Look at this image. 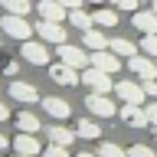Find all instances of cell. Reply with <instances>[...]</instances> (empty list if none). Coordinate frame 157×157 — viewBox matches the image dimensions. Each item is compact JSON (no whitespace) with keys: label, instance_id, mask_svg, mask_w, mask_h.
Here are the masks:
<instances>
[{"label":"cell","instance_id":"1","mask_svg":"<svg viewBox=\"0 0 157 157\" xmlns=\"http://www.w3.org/2000/svg\"><path fill=\"white\" fill-rule=\"evenodd\" d=\"M56 52H59V62H66V66L78 69V72L92 66V52H85V46H72V43H59V46H56Z\"/></svg>","mask_w":157,"mask_h":157},{"label":"cell","instance_id":"2","mask_svg":"<svg viewBox=\"0 0 157 157\" xmlns=\"http://www.w3.org/2000/svg\"><path fill=\"white\" fill-rule=\"evenodd\" d=\"M0 26H3V33H7V36L20 39V43L33 39V33H36V26H33V23H26V17H20V13H7V17L0 20Z\"/></svg>","mask_w":157,"mask_h":157},{"label":"cell","instance_id":"3","mask_svg":"<svg viewBox=\"0 0 157 157\" xmlns=\"http://www.w3.org/2000/svg\"><path fill=\"white\" fill-rule=\"evenodd\" d=\"M20 56L26 59L29 66H49V43L43 39H26L20 46Z\"/></svg>","mask_w":157,"mask_h":157},{"label":"cell","instance_id":"4","mask_svg":"<svg viewBox=\"0 0 157 157\" xmlns=\"http://www.w3.org/2000/svg\"><path fill=\"white\" fill-rule=\"evenodd\" d=\"M36 36L49 46H59V43H69V29L62 23H52V20H39L36 23Z\"/></svg>","mask_w":157,"mask_h":157},{"label":"cell","instance_id":"5","mask_svg":"<svg viewBox=\"0 0 157 157\" xmlns=\"http://www.w3.org/2000/svg\"><path fill=\"white\" fill-rule=\"evenodd\" d=\"M118 118H121L128 128H134V131H144V128L151 124V121H147L144 105H131V101H121V108H118Z\"/></svg>","mask_w":157,"mask_h":157},{"label":"cell","instance_id":"6","mask_svg":"<svg viewBox=\"0 0 157 157\" xmlns=\"http://www.w3.org/2000/svg\"><path fill=\"white\" fill-rule=\"evenodd\" d=\"M82 82H85L92 92H101V95L115 92V82H111V75H108V72H101V69H95V66L82 69Z\"/></svg>","mask_w":157,"mask_h":157},{"label":"cell","instance_id":"7","mask_svg":"<svg viewBox=\"0 0 157 157\" xmlns=\"http://www.w3.org/2000/svg\"><path fill=\"white\" fill-rule=\"evenodd\" d=\"M85 108H88L95 118H115V115H118V105H115L108 95H101V92H88Z\"/></svg>","mask_w":157,"mask_h":157},{"label":"cell","instance_id":"8","mask_svg":"<svg viewBox=\"0 0 157 157\" xmlns=\"http://www.w3.org/2000/svg\"><path fill=\"white\" fill-rule=\"evenodd\" d=\"M115 95L121 98V101H131V105H144V101H147L144 85H141V82H128V78L115 82Z\"/></svg>","mask_w":157,"mask_h":157},{"label":"cell","instance_id":"9","mask_svg":"<svg viewBox=\"0 0 157 157\" xmlns=\"http://www.w3.org/2000/svg\"><path fill=\"white\" fill-rule=\"evenodd\" d=\"M10 98H13V101H23V105H39V101H43V95H39L36 88L29 85V82H10Z\"/></svg>","mask_w":157,"mask_h":157},{"label":"cell","instance_id":"10","mask_svg":"<svg viewBox=\"0 0 157 157\" xmlns=\"http://www.w3.org/2000/svg\"><path fill=\"white\" fill-rule=\"evenodd\" d=\"M128 72H134L137 78H157V62H154V56H131Z\"/></svg>","mask_w":157,"mask_h":157},{"label":"cell","instance_id":"11","mask_svg":"<svg viewBox=\"0 0 157 157\" xmlns=\"http://www.w3.org/2000/svg\"><path fill=\"white\" fill-rule=\"evenodd\" d=\"M49 75H52V82H59V85H78V82H82V72L66 66V62H52V66H49Z\"/></svg>","mask_w":157,"mask_h":157},{"label":"cell","instance_id":"12","mask_svg":"<svg viewBox=\"0 0 157 157\" xmlns=\"http://www.w3.org/2000/svg\"><path fill=\"white\" fill-rule=\"evenodd\" d=\"M92 66L108 72V75H115L118 69H121V56H115L111 49H95V52H92Z\"/></svg>","mask_w":157,"mask_h":157},{"label":"cell","instance_id":"13","mask_svg":"<svg viewBox=\"0 0 157 157\" xmlns=\"http://www.w3.org/2000/svg\"><path fill=\"white\" fill-rule=\"evenodd\" d=\"M39 105H43V111H46L49 118H56V121H66V118L72 115L69 101H66V98H59V95H46L43 101H39Z\"/></svg>","mask_w":157,"mask_h":157},{"label":"cell","instance_id":"14","mask_svg":"<svg viewBox=\"0 0 157 157\" xmlns=\"http://www.w3.org/2000/svg\"><path fill=\"white\" fill-rule=\"evenodd\" d=\"M13 151H17V154H26V157H39V154H43V144H39L36 134L20 131V134L13 137Z\"/></svg>","mask_w":157,"mask_h":157},{"label":"cell","instance_id":"15","mask_svg":"<svg viewBox=\"0 0 157 157\" xmlns=\"http://www.w3.org/2000/svg\"><path fill=\"white\" fill-rule=\"evenodd\" d=\"M36 10H39V17H43V20H52V23H66V17H69V10L62 7L59 0H39Z\"/></svg>","mask_w":157,"mask_h":157},{"label":"cell","instance_id":"16","mask_svg":"<svg viewBox=\"0 0 157 157\" xmlns=\"http://www.w3.org/2000/svg\"><path fill=\"white\" fill-rule=\"evenodd\" d=\"M131 26H137L144 36H147V33H157V13H154V10H134Z\"/></svg>","mask_w":157,"mask_h":157},{"label":"cell","instance_id":"17","mask_svg":"<svg viewBox=\"0 0 157 157\" xmlns=\"http://www.w3.org/2000/svg\"><path fill=\"white\" fill-rule=\"evenodd\" d=\"M82 46H85L88 52H95V49H108V36H105L98 26H92V29L82 33Z\"/></svg>","mask_w":157,"mask_h":157},{"label":"cell","instance_id":"18","mask_svg":"<svg viewBox=\"0 0 157 157\" xmlns=\"http://www.w3.org/2000/svg\"><path fill=\"white\" fill-rule=\"evenodd\" d=\"M46 137L49 141H52V144H72V141H75V131H72V128H66V124H49L46 128Z\"/></svg>","mask_w":157,"mask_h":157},{"label":"cell","instance_id":"19","mask_svg":"<svg viewBox=\"0 0 157 157\" xmlns=\"http://www.w3.org/2000/svg\"><path fill=\"white\" fill-rule=\"evenodd\" d=\"M108 49H111L115 56H121V59H131V56H137V46L131 43V39H124V36L108 39Z\"/></svg>","mask_w":157,"mask_h":157},{"label":"cell","instance_id":"20","mask_svg":"<svg viewBox=\"0 0 157 157\" xmlns=\"http://www.w3.org/2000/svg\"><path fill=\"white\" fill-rule=\"evenodd\" d=\"M66 23H69V26H75V29H82V33H85V29H92V26H95V23H92V13H85V10H82V7L69 10Z\"/></svg>","mask_w":157,"mask_h":157},{"label":"cell","instance_id":"21","mask_svg":"<svg viewBox=\"0 0 157 157\" xmlns=\"http://www.w3.org/2000/svg\"><path fill=\"white\" fill-rule=\"evenodd\" d=\"M92 23H95V26H118V10L98 3V10L92 13Z\"/></svg>","mask_w":157,"mask_h":157},{"label":"cell","instance_id":"22","mask_svg":"<svg viewBox=\"0 0 157 157\" xmlns=\"http://www.w3.org/2000/svg\"><path fill=\"white\" fill-rule=\"evenodd\" d=\"M17 131L36 134V131H43V124H39V118L33 115V111H20V115H17Z\"/></svg>","mask_w":157,"mask_h":157},{"label":"cell","instance_id":"23","mask_svg":"<svg viewBox=\"0 0 157 157\" xmlns=\"http://www.w3.org/2000/svg\"><path fill=\"white\" fill-rule=\"evenodd\" d=\"M75 134L85 137V141H95V137L101 134V124H98V121H92V118H82V121L75 124Z\"/></svg>","mask_w":157,"mask_h":157},{"label":"cell","instance_id":"24","mask_svg":"<svg viewBox=\"0 0 157 157\" xmlns=\"http://www.w3.org/2000/svg\"><path fill=\"white\" fill-rule=\"evenodd\" d=\"M0 3H3V10H7V13H20V17H26L29 10V0H0Z\"/></svg>","mask_w":157,"mask_h":157},{"label":"cell","instance_id":"25","mask_svg":"<svg viewBox=\"0 0 157 157\" xmlns=\"http://www.w3.org/2000/svg\"><path fill=\"white\" fill-rule=\"evenodd\" d=\"M98 157H128V151L111 144V141H101V144H98Z\"/></svg>","mask_w":157,"mask_h":157},{"label":"cell","instance_id":"26","mask_svg":"<svg viewBox=\"0 0 157 157\" xmlns=\"http://www.w3.org/2000/svg\"><path fill=\"white\" fill-rule=\"evenodd\" d=\"M141 52H147V56L157 59V33H147V36L141 39Z\"/></svg>","mask_w":157,"mask_h":157},{"label":"cell","instance_id":"27","mask_svg":"<svg viewBox=\"0 0 157 157\" xmlns=\"http://www.w3.org/2000/svg\"><path fill=\"white\" fill-rule=\"evenodd\" d=\"M43 157H69V147H66V144H52V141H49V144L43 147Z\"/></svg>","mask_w":157,"mask_h":157},{"label":"cell","instance_id":"28","mask_svg":"<svg viewBox=\"0 0 157 157\" xmlns=\"http://www.w3.org/2000/svg\"><path fill=\"white\" fill-rule=\"evenodd\" d=\"M128 157H154V147H147V144H134V147H128Z\"/></svg>","mask_w":157,"mask_h":157},{"label":"cell","instance_id":"29","mask_svg":"<svg viewBox=\"0 0 157 157\" xmlns=\"http://www.w3.org/2000/svg\"><path fill=\"white\" fill-rule=\"evenodd\" d=\"M111 7H115V10H131V13H134L137 0H111Z\"/></svg>","mask_w":157,"mask_h":157},{"label":"cell","instance_id":"30","mask_svg":"<svg viewBox=\"0 0 157 157\" xmlns=\"http://www.w3.org/2000/svg\"><path fill=\"white\" fill-rule=\"evenodd\" d=\"M141 85H144L147 98H157V78H141Z\"/></svg>","mask_w":157,"mask_h":157},{"label":"cell","instance_id":"31","mask_svg":"<svg viewBox=\"0 0 157 157\" xmlns=\"http://www.w3.org/2000/svg\"><path fill=\"white\" fill-rule=\"evenodd\" d=\"M144 111H147V121H151V124L157 128V101H151V105L144 101Z\"/></svg>","mask_w":157,"mask_h":157},{"label":"cell","instance_id":"32","mask_svg":"<svg viewBox=\"0 0 157 157\" xmlns=\"http://www.w3.org/2000/svg\"><path fill=\"white\" fill-rule=\"evenodd\" d=\"M59 3H62V7H66V10H75V7H82L85 0H59Z\"/></svg>","mask_w":157,"mask_h":157},{"label":"cell","instance_id":"33","mask_svg":"<svg viewBox=\"0 0 157 157\" xmlns=\"http://www.w3.org/2000/svg\"><path fill=\"white\" fill-rule=\"evenodd\" d=\"M7 118H10V108H7V105H0V121H7Z\"/></svg>","mask_w":157,"mask_h":157},{"label":"cell","instance_id":"34","mask_svg":"<svg viewBox=\"0 0 157 157\" xmlns=\"http://www.w3.org/2000/svg\"><path fill=\"white\" fill-rule=\"evenodd\" d=\"M7 147H10V141H7L3 134H0V151H7Z\"/></svg>","mask_w":157,"mask_h":157},{"label":"cell","instance_id":"35","mask_svg":"<svg viewBox=\"0 0 157 157\" xmlns=\"http://www.w3.org/2000/svg\"><path fill=\"white\" fill-rule=\"evenodd\" d=\"M75 157H98V154H88V151H82V154H75Z\"/></svg>","mask_w":157,"mask_h":157},{"label":"cell","instance_id":"36","mask_svg":"<svg viewBox=\"0 0 157 157\" xmlns=\"http://www.w3.org/2000/svg\"><path fill=\"white\" fill-rule=\"evenodd\" d=\"M85 3H101V0H85Z\"/></svg>","mask_w":157,"mask_h":157},{"label":"cell","instance_id":"37","mask_svg":"<svg viewBox=\"0 0 157 157\" xmlns=\"http://www.w3.org/2000/svg\"><path fill=\"white\" fill-rule=\"evenodd\" d=\"M151 10H154V13H157V0H154V7H151Z\"/></svg>","mask_w":157,"mask_h":157},{"label":"cell","instance_id":"38","mask_svg":"<svg viewBox=\"0 0 157 157\" xmlns=\"http://www.w3.org/2000/svg\"><path fill=\"white\" fill-rule=\"evenodd\" d=\"M17 157H26V154H17Z\"/></svg>","mask_w":157,"mask_h":157}]
</instances>
